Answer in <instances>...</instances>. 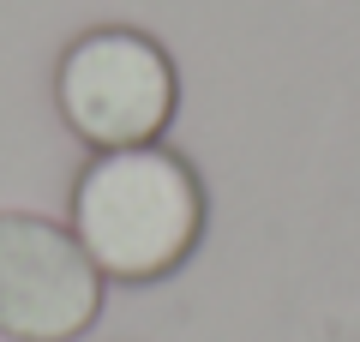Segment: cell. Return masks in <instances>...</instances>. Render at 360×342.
<instances>
[{
    "mask_svg": "<svg viewBox=\"0 0 360 342\" xmlns=\"http://www.w3.org/2000/svg\"><path fill=\"white\" fill-rule=\"evenodd\" d=\"M103 312V270L78 234L37 210H0V336L78 342Z\"/></svg>",
    "mask_w": 360,
    "mask_h": 342,
    "instance_id": "3",
    "label": "cell"
},
{
    "mask_svg": "<svg viewBox=\"0 0 360 342\" xmlns=\"http://www.w3.org/2000/svg\"><path fill=\"white\" fill-rule=\"evenodd\" d=\"M54 108L90 151L156 144L180 108L174 54L139 25H90L60 49Z\"/></svg>",
    "mask_w": 360,
    "mask_h": 342,
    "instance_id": "2",
    "label": "cell"
},
{
    "mask_svg": "<svg viewBox=\"0 0 360 342\" xmlns=\"http://www.w3.org/2000/svg\"><path fill=\"white\" fill-rule=\"evenodd\" d=\"M210 222V198L198 168L180 151L127 144V151H90L72 180L66 228L103 270V282H162L198 253Z\"/></svg>",
    "mask_w": 360,
    "mask_h": 342,
    "instance_id": "1",
    "label": "cell"
}]
</instances>
